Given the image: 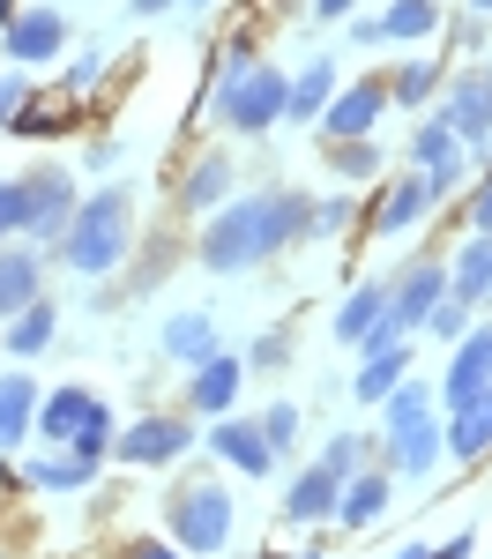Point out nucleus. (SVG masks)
<instances>
[{"instance_id":"obj_1","label":"nucleus","mask_w":492,"mask_h":559,"mask_svg":"<svg viewBox=\"0 0 492 559\" xmlns=\"http://www.w3.org/2000/svg\"><path fill=\"white\" fill-rule=\"evenodd\" d=\"M313 239V194L307 187H262V194H231L202 216V239H194V261L209 276H247L276 261L284 247Z\"/></svg>"},{"instance_id":"obj_2","label":"nucleus","mask_w":492,"mask_h":559,"mask_svg":"<svg viewBox=\"0 0 492 559\" xmlns=\"http://www.w3.org/2000/svg\"><path fill=\"white\" fill-rule=\"evenodd\" d=\"M52 254L68 261L75 276H112V269H128L134 254V187H97L75 202V216L60 224V239H52Z\"/></svg>"},{"instance_id":"obj_3","label":"nucleus","mask_w":492,"mask_h":559,"mask_svg":"<svg viewBox=\"0 0 492 559\" xmlns=\"http://www.w3.org/2000/svg\"><path fill=\"white\" fill-rule=\"evenodd\" d=\"M381 448H388V477H433L441 471V395L403 373L381 403Z\"/></svg>"},{"instance_id":"obj_4","label":"nucleus","mask_w":492,"mask_h":559,"mask_svg":"<svg viewBox=\"0 0 492 559\" xmlns=\"http://www.w3.org/2000/svg\"><path fill=\"white\" fill-rule=\"evenodd\" d=\"M165 537L187 559H217L231 545V492H224V477H179L165 492Z\"/></svg>"},{"instance_id":"obj_5","label":"nucleus","mask_w":492,"mask_h":559,"mask_svg":"<svg viewBox=\"0 0 492 559\" xmlns=\"http://www.w3.org/2000/svg\"><path fill=\"white\" fill-rule=\"evenodd\" d=\"M284 90H291V75L276 60H254L247 75H217V120L231 134H268L284 120Z\"/></svg>"},{"instance_id":"obj_6","label":"nucleus","mask_w":492,"mask_h":559,"mask_svg":"<svg viewBox=\"0 0 492 559\" xmlns=\"http://www.w3.org/2000/svg\"><path fill=\"white\" fill-rule=\"evenodd\" d=\"M15 202H23V239H38L45 254H52V239H60V224L75 216V173L68 165H38V173L15 179Z\"/></svg>"},{"instance_id":"obj_7","label":"nucleus","mask_w":492,"mask_h":559,"mask_svg":"<svg viewBox=\"0 0 492 559\" xmlns=\"http://www.w3.org/2000/svg\"><path fill=\"white\" fill-rule=\"evenodd\" d=\"M68 52V15H60V0H23L8 23H0V60H15V68H45V60H60Z\"/></svg>"},{"instance_id":"obj_8","label":"nucleus","mask_w":492,"mask_h":559,"mask_svg":"<svg viewBox=\"0 0 492 559\" xmlns=\"http://www.w3.org/2000/svg\"><path fill=\"white\" fill-rule=\"evenodd\" d=\"M455 142H463V157H485L492 150V105H485V83H478V68H455L441 83V112H433Z\"/></svg>"},{"instance_id":"obj_9","label":"nucleus","mask_w":492,"mask_h":559,"mask_svg":"<svg viewBox=\"0 0 492 559\" xmlns=\"http://www.w3.org/2000/svg\"><path fill=\"white\" fill-rule=\"evenodd\" d=\"M441 299H447V261H433V254L403 261V276L388 284V329H396V336H418Z\"/></svg>"},{"instance_id":"obj_10","label":"nucleus","mask_w":492,"mask_h":559,"mask_svg":"<svg viewBox=\"0 0 492 559\" xmlns=\"http://www.w3.org/2000/svg\"><path fill=\"white\" fill-rule=\"evenodd\" d=\"M381 112H388V75H358L328 97V112L313 128H321V142H358V134L381 128Z\"/></svg>"},{"instance_id":"obj_11","label":"nucleus","mask_w":492,"mask_h":559,"mask_svg":"<svg viewBox=\"0 0 492 559\" xmlns=\"http://www.w3.org/2000/svg\"><path fill=\"white\" fill-rule=\"evenodd\" d=\"M187 448H194V426H187V418H165V411H157V418H134L128 432H112V455L134 463V471H165Z\"/></svg>"},{"instance_id":"obj_12","label":"nucleus","mask_w":492,"mask_h":559,"mask_svg":"<svg viewBox=\"0 0 492 559\" xmlns=\"http://www.w3.org/2000/svg\"><path fill=\"white\" fill-rule=\"evenodd\" d=\"M492 388V321H470V336H455V358H447L441 373V403H470V395H485Z\"/></svg>"},{"instance_id":"obj_13","label":"nucleus","mask_w":492,"mask_h":559,"mask_svg":"<svg viewBox=\"0 0 492 559\" xmlns=\"http://www.w3.org/2000/svg\"><path fill=\"white\" fill-rule=\"evenodd\" d=\"M239 388H247V358H231V350H209L202 366H187V403H194V418H224L231 403H239Z\"/></svg>"},{"instance_id":"obj_14","label":"nucleus","mask_w":492,"mask_h":559,"mask_svg":"<svg viewBox=\"0 0 492 559\" xmlns=\"http://www.w3.org/2000/svg\"><path fill=\"white\" fill-rule=\"evenodd\" d=\"M209 455L239 477H276V448L262 440V426H254V418H231V411L209 426Z\"/></svg>"},{"instance_id":"obj_15","label":"nucleus","mask_w":492,"mask_h":559,"mask_svg":"<svg viewBox=\"0 0 492 559\" xmlns=\"http://www.w3.org/2000/svg\"><path fill=\"white\" fill-rule=\"evenodd\" d=\"M441 455H455V463H485V455H492V388H485V395H470V403H447Z\"/></svg>"},{"instance_id":"obj_16","label":"nucleus","mask_w":492,"mask_h":559,"mask_svg":"<svg viewBox=\"0 0 492 559\" xmlns=\"http://www.w3.org/2000/svg\"><path fill=\"white\" fill-rule=\"evenodd\" d=\"M425 210H441V202H433V187H425V173H403V179L381 187V202H373L365 224H373V239H403Z\"/></svg>"},{"instance_id":"obj_17","label":"nucleus","mask_w":492,"mask_h":559,"mask_svg":"<svg viewBox=\"0 0 492 559\" xmlns=\"http://www.w3.org/2000/svg\"><path fill=\"white\" fill-rule=\"evenodd\" d=\"M388 500H396L388 463H381V471H373V463H358V471L344 477V492H336V522H344V530H373V522L388 515Z\"/></svg>"},{"instance_id":"obj_18","label":"nucleus","mask_w":492,"mask_h":559,"mask_svg":"<svg viewBox=\"0 0 492 559\" xmlns=\"http://www.w3.org/2000/svg\"><path fill=\"white\" fill-rule=\"evenodd\" d=\"M97 411H112V403H105V395H89V388H52V395H38V440H60V448H68V440H75V432L89 426V418H97Z\"/></svg>"},{"instance_id":"obj_19","label":"nucleus","mask_w":492,"mask_h":559,"mask_svg":"<svg viewBox=\"0 0 492 559\" xmlns=\"http://www.w3.org/2000/svg\"><path fill=\"white\" fill-rule=\"evenodd\" d=\"M336 492H344V477H328L321 463H307V471L284 485V522L291 530H313V522H336Z\"/></svg>"},{"instance_id":"obj_20","label":"nucleus","mask_w":492,"mask_h":559,"mask_svg":"<svg viewBox=\"0 0 492 559\" xmlns=\"http://www.w3.org/2000/svg\"><path fill=\"white\" fill-rule=\"evenodd\" d=\"M403 373H410V336H396V344H358L351 395H358V403H381V395H388Z\"/></svg>"},{"instance_id":"obj_21","label":"nucleus","mask_w":492,"mask_h":559,"mask_svg":"<svg viewBox=\"0 0 492 559\" xmlns=\"http://www.w3.org/2000/svg\"><path fill=\"white\" fill-rule=\"evenodd\" d=\"M157 350H165L172 366H202V358L217 350V321H209L202 306H179V313H165V329H157Z\"/></svg>"},{"instance_id":"obj_22","label":"nucleus","mask_w":492,"mask_h":559,"mask_svg":"<svg viewBox=\"0 0 492 559\" xmlns=\"http://www.w3.org/2000/svg\"><path fill=\"white\" fill-rule=\"evenodd\" d=\"M231 179H239V165H231L224 150H202V157L187 165V179H179V202L194 216H209L217 202H231Z\"/></svg>"},{"instance_id":"obj_23","label":"nucleus","mask_w":492,"mask_h":559,"mask_svg":"<svg viewBox=\"0 0 492 559\" xmlns=\"http://www.w3.org/2000/svg\"><path fill=\"white\" fill-rule=\"evenodd\" d=\"M38 292H45L38 247H15V239H8V247H0V321H8V313H23Z\"/></svg>"},{"instance_id":"obj_24","label":"nucleus","mask_w":492,"mask_h":559,"mask_svg":"<svg viewBox=\"0 0 492 559\" xmlns=\"http://www.w3.org/2000/svg\"><path fill=\"white\" fill-rule=\"evenodd\" d=\"M31 426H38V381L31 373H0V455L23 448Z\"/></svg>"},{"instance_id":"obj_25","label":"nucleus","mask_w":492,"mask_h":559,"mask_svg":"<svg viewBox=\"0 0 492 559\" xmlns=\"http://www.w3.org/2000/svg\"><path fill=\"white\" fill-rule=\"evenodd\" d=\"M381 321H388V284H358L351 299H336V344L358 350Z\"/></svg>"},{"instance_id":"obj_26","label":"nucleus","mask_w":492,"mask_h":559,"mask_svg":"<svg viewBox=\"0 0 492 559\" xmlns=\"http://www.w3.org/2000/svg\"><path fill=\"white\" fill-rule=\"evenodd\" d=\"M52 329H60V306L38 292V299L23 306V313H8V329H0V350H8V358H38V350L52 344Z\"/></svg>"},{"instance_id":"obj_27","label":"nucleus","mask_w":492,"mask_h":559,"mask_svg":"<svg viewBox=\"0 0 492 559\" xmlns=\"http://www.w3.org/2000/svg\"><path fill=\"white\" fill-rule=\"evenodd\" d=\"M89 477H97V463H83V455H31L23 471H8V485H31V492H83Z\"/></svg>"},{"instance_id":"obj_28","label":"nucleus","mask_w":492,"mask_h":559,"mask_svg":"<svg viewBox=\"0 0 492 559\" xmlns=\"http://www.w3.org/2000/svg\"><path fill=\"white\" fill-rule=\"evenodd\" d=\"M373 23H381V45H418V38H433V31L447 23V8L441 0H388Z\"/></svg>"},{"instance_id":"obj_29","label":"nucleus","mask_w":492,"mask_h":559,"mask_svg":"<svg viewBox=\"0 0 492 559\" xmlns=\"http://www.w3.org/2000/svg\"><path fill=\"white\" fill-rule=\"evenodd\" d=\"M328 97H336V60H307L299 75H291V90H284V120H321L328 112Z\"/></svg>"},{"instance_id":"obj_30","label":"nucleus","mask_w":492,"mask_h":559,"mask_svg":"<svg viewBox=\"0 0 492 559\" xmlns=\"http://www.w3.org/2000/svg\"><path fill=\"white\" fill-rule=\"evenodd\" d=\"M485 276H492V239H463V254H455V269H447V299L463 306H485Z\"/></svg>"},{"instance_id":"obj_31","label":"nucleus","mask_w":492,"mask_h":559,"mask_svg":"<svg viewBox=\"0 0 492 559\" xmlns=\"http://www.w3.org/2000/svg\"><path fill=\"white\" fill-rule=\"evenodd\" d=\"M447 165H470L463 142H455L441 120H418V128H410V173H447Z\"/></svg>"},{"instance_id":"obj_32","label":"nucleus","mask_w":492,"mask_h":559,"mask_svg":"<svg viewBox=\"0 0 492 559\" xmlns=\"http://www.w3.org/2000/svg\"><path fill=\"white\" fill-rule=\"evenodd\" d=\"M321 150H328V179H344V187L381 173V142H373V134H358V142H321Z\"/></svg>"},{"instance_id":"obj_33","label":"nucleus","mask_w":492,"mask_h":559,"mask_svg":"<svg viewBox=\"0 0 492 559\" xmlns=\"http://www.w3.org/2000/svg\"><path fill=\"white\" fill-rule=\"evenodd\" d=\"M441 83H447L441 60H403L396 75H388V105H425V97H433Z\"/></svg>"},{"instance_id":"obj_34","label":"nucleus","mask_w":492,"mask_h":559,"mask_svg":"<svg viewBox=\"0 0 492 559\" xmlns=\"http://www.w3.org/2000/svg\"><path fill=\"white\" fill-rule=\"evenodd\" d=\"M358 224V202L336 187V194H313V239H336V231H351Z\"/></svg>"},{"instance_id":"obj_35","label":"nucleus","mask_w":492,"mask_h":559,"mask_svg":"<svg viewBox=\"0 0 492 559\" xmlns=\"http://www.w3.org/2000/svg\"><path fill=\"white\" fill-rule=\"evenodd\" d=\"M299 418H307L299 403H268V411L254 418V426H262V440L276 448V455H284V448H299Z\"/></svg>"},{"instance_id":"obj_36","label":"nucleus","mask_w":492,"mask_h":559,"mask_svg":"<svg viewBox=\"0 0 492 559\" xmlns=\"http://www.w3.org/2000/svg\"><path fill=\"white\" fill-rule=\"evenodd\" d=\"M358 463H365V432H351V426L328 432V448H321V471H328V477H351Z\"/></svg>"},{"instance_id":"obj_37","label":"nucleus","mask_w":492,"mask_h":559,"mask_svg":"<svg viewBox=\"0 0 492 559\" xmlns=\"http://www.w3.org/2000/svg\"><path fill=\"white\" fill-rule=\"evenodd\" d=\"M68 455H83V463H105V455H112V411H97V418H89V426L68 440Z\"/></svg>"},{"instance_id":"obj_38","label":"nucleus","mask_w":492,"mask_h":559,"mask_svg":"<svg viewBox=\"0 0 492 559\" xmlns=\"http://www.w3.org/2000/svg\"><path fill=\"white\" fill-rule=\"evenodd\" d=\"M276 366H291V329H268V336H254V350H247V373H276Z\"/></svg>"},{"instance_id":"obj_39","label":"nucleus","mask_w":492,"mask_h":559,"mask_svg":"<svg viewBox=\"0 0 492 559\" xmlns=\"http://www.w3.org/2000/svg\"><path fill=\"white\" fill-rule=\"evenodd\" d=\"M23 105H31V68H0V134L15 128Z\"/></svg>"},{"instance_id":"obj_40","label":"nucleus","mask_w":492,"mask_h":559,"mask_svg":"<svg viewBox=\"0 0 492 559\" xmlns=\"http://www.w3.org/2000/svg\"><path fill=\"white\" fill-rule=\"evenodd\" d=\"M470 321H478V306H463V299H441V306H433V321H425V329H433L441 344H455V336H470Z\"/></svg>"},{"instance_id":"obj_41","label":"nucleus","mask_w":492,"mask_h":559,"mask_svg":"<svg viewBox=\"0 0 492 559\" xmlns=\"http://www.w3.org/2000/svg\"><path fill=\"white\" fill-rule=\"evenodd\" d=\"M105 60H112V52H105V45H89L83 60H75V68H68V97H89V90L105 83Z\"/></svg>"},{"instance_id":"obj_42","label":"nucleus","mask_w":492,"mask_h":559,"mask_svg":"<svg viewBox=\"0 0 492 559\" xmlns=\"http://www.w3.org/2000/svg\"><path fill=\"white\" fill-rule=\"evenodd\" d=\"M463 216H470V231H478V239H492V173L470 187V210H463Z\"/></svg>"},{"instance_id":"obj_43","label":"nucleus","mask_w":492,"mask_h":559,"mask_svg":"<svg viewBox=\"0 0 492 559\" xmlns=\"http://www.w3.org/2000/svg\"><path fill=\"white\" fill-rule=\"evenodd\" d=\"M23 239V202H15V179H0V247Z\"/></svg>"},{"instance_id":"obj_44","label":"nucleus","mask_w":492,"mask_h":559,"mask_svg":"<svg viewBox=\"0 0 492 559\" xmlns=\"http://www.w3.org/2000/svg\"><path fill=\"white\" fill-rule=\"evenodd\" d=\"M120 559H187V552H179L172 537H134V545H128Z\"/></svg>"},{"instance_id":"obj_45","label":"nucleus","mask_w":492,"mask_h":559,"mask_svg":"<svg viewBox=\"0 0 492 559\" xmlns=\"http://www.w3.org/2000/svg\"><path fill=\"white\" fill-rule=\"evenodd\" d=\"M254 60H262V52H254V38H231V45H224V75H247Z\"/></svg>"},{"instance_id":"obj_46","label":"nucleus","mask_w":492,"mask_h":559,"mask_svg":"<svg viewBox=\"0 0 492 559\" xmlns=\"http://www.w3.org/2000/svg\"><path fill=\"white\" fill-rule=\"evenodd\" d=\"M83 165H89V173H112V165H120V142H97V134H89V142H83Z\"/></svg>"},{"instance_id":"obj_47","label":"nucleus","mask_w":492,"mask_h":559,"mask_svg":"<svg viewBox=\"0 0 492 559\" xmlns=\"http://www.w3.org/2000/svg\"><path fill=\"white\" fill-rule=\"evenodd\" d=\"M425 559H478V530H455L441 552H425Z\"/></svg>"},{"instance_id":"obj_48","label":"nucleus","mask_w":492,"mask_h":559,"mask_svg":"<svg viewBox=\"0 0 492 559\" xmlns=\"http://www.w3.org/2000/svg\"><path fill=\"white\" fill-rule=\"evenodd\" d=\"M344 31H351V45H381V23L373 15H344Z\"/></svg>"},{"instance_id":"obj_49","label":"nucleus","mask_w":492,"mask_h":559,"mask_svg":"<svg viewBox=\"0 0 492 559\" xmlns=\"http://www.w3.org/2000/svg\"><path fill=\"white\" fill-rule=\"evenodd\" d=\"M134 23H157V15H172V0H128Z\"/></svg>"},{"instance_id":"obj_50","label":"nucleus","mask_w":492,"mask_h":559,"mask_svg":"<svg viewBox=\"0 0 492 559\" xmlns=\"http://www.w3.org/2000/svg\"><path fill=\"white\" fill-rule=\"evenodd\" d=\"M313 15L321 23H344V15H358V0H313Z\"/></svg>"},{"instance_id":"obj_51","label":"nucleus","mask_w":492,"mask_h":559,"mask_svg":"<svg viewBox=\"0 0 492 559\" xmlns=\"http://www.w3.org/2000/svg\"><path fill=\"white\" fill-rule=\"evenodd\" d=\"M478 83H485V105H492V60H478Z\"/></svg>"},{"instance_id":"obj_52","label":"nucleus","mask_w":492,"mask_h":559,"mask_svg":"<svg viewBox=\"0 0 492 559\" xmlns=\"http://www.w3.org/2000/svg\"><path fill=\"white\" fill-rule=\"evenodd\" d=\"M396 559H425V545H418V537H410V545H403V552Z\"/></svg>"},{"instance_id":"obj_53","label":"nucleus","mask_w":492,"mask_h":559,"mask_svg":"<svg viewBox=\"0 0 492 559\" xmlns=\"http://www.w3.org/2000/svg\"><path fill=\"white\" fill-rule=\"evenodd\" d=\"M172 8H194V15H202V8H217V0H172Z\"/></svg>"},{"instance_id":"obj_54","label":"nucleus","mask_w":492,"mask_h":559,"mask_svg":"<svg viewBox=\"0 0 492 559\" xmlns=\"http://www.w3.org/2000/svg\"><path fill=\"white\" fill-rule=\"evenodd\" d=\"M15 8H23V0H0V23H8V15H15Z\"/></svg>"},{"instance_id":"obj_55","label":"nucleus","mask_w":492,"mask_h":559,"mask_svg":"<svg viewBox=\"0 0 492 559\" xmlns=\"http://www.w3.org/2000/svg\"><path fill=\"white\" fill-rule=\"evenodd\" d=\"M291 559H321V552H291Z\"/></svg>"},{"instance_id":"obj_56","label":"nucleus","mask_w":492,"mask_h":559,"mask_svg":"<svg viewBox=\"0 0 492 559\" xmlns=\"http://www.w3.org/2000/svg\"><path fill=\"white\" fill-rule=\"evenodd\" d=\"M485 306H492V276H485Z\"/></svg>"}]
</instances>
